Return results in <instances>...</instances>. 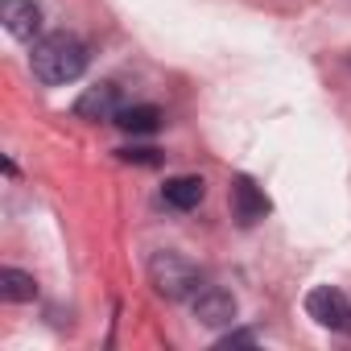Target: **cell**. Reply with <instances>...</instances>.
<instances>
[{
    "label": "cell",
    "mask_w": 351,
    "mask_h": 351,
    "mask_svg": "<svg viewBox=\"0 0 351 351\" xmlns=\"http://www.w3.org/2000/svg\"><path fill=\"white\" fill-rule=\"evenodd\" d=\"M203 199H207V182L199 173H178V178H169L161 186V203L173 207V211H195Z\"/></svg>",
    "instance_id": "cell-8"
},
{
    "label": "cell",
    "mask_w": 351,
    "mask_h": 351,
    "mask_svg": "<svg viewBox=\"0 0 351 351\" xmlns=\"http://www.w3.org/2000/svg\"><path fill=\"white\" fill-rule=\"evenodd\" d=\"M191 310H195V318H199L203 326H211V330L236 322V298H232L228 289H219V285H203V289L191 298Z\"/></svg>",
    "instance_id": "cell-5"
},
{
    "label": "cell",
    "mask_w": 351,
    "mask_h": 351,
    "mask_svg": "<svg viewBox=\"0 0 351 351\" xmlns=\"http://www.w3.org/2000/svg\"><path fill=\"white\" fill-rule=\"evenodd\" d=\"M0 21L17 42H34L42 29V9L34 0H0Z\"/></svg>",
    "instance_id": "cell-7"
},
{
    "label": "cell",
    "mask_w": 351,
    "mask_h": 351,
    "mask_svg": "<svg viewBox=\"0 0 351 351\" xmlns=\"http://www.w3.org/2000/svg\"><path fill=\"white\" fill-rule=\"evenodd\" d=\"M149 281L153 289L165 298V302H182V298H195L199 285H203V269L195 261H186L182 252H153L149 256Z\"/></svg>",
    "instance_id": "cell-2"
},
{
    "label": "cell",
    "mask_w": 351,
    "mask_h": 351,
    "mask_svg": "<svg viewBox=\"0 0 351 351\" xmlns=\"http://www.w3.org/2000/svg\"><path fill=\"white\" fill-rule=\"evenodd\" d=\"M116 112H120V87L116 83H95V87H87L79 99H75V116L79 120H116Z\"/></svg>",
    "instance_id": "cell-6"
},
{
    "label": "cell",
    "mask_w": 351,
    "mask_h": 351,
    "mask_svg": "<svg viewBox=\"0 0 351 351\" xmlns=\"http://www.w3.org/2000/svg\"><path fill=\"white\" fill-rule=\"evenodd\" d=\"M29 66L46 87H66L87 71V46L75 34H46L34 42Z\"/></svg>",
    "instance_id": "cell-1"
},
{
    "label": "cell",
    "mask_w": 351,
    "mask_h": 351,
    "mask_svg": "<svg viewBox=\"0 0 351 351\" xmlns=\"http://www.w3.org/2000/svg\"><path fill=\"white\" fill-rule=\"evenodd\" d=\"M0 298H5V302H34V298H38V281H34V273L0 269Z\"/></svg>",
    "instance_id": "cell-10"
},
{
    "label": "cell",
    "mask_w": 351,
    "mask_h": 351,
    "mask_svg": "<svg viewBox=\"0 0 351 351\" xmlns=\"http://www.w3.org/2000/svg\"><path fill=\"white\" fill-rule=\"evenodd\" d=\"M112 124H116L120 132H128V136H149V132L161 128V108H153V104H132V108H120Z\"/></svg>",
    "instance_id": "cell-9"
},
{
    "label": "cell",
    "mask_w": 351,
    "mask_h": 351,
    "mask_svg": "<svg viewBox=\"0 0 351 351\" xmlns=\"http://www.w3.org/2000/svg\"><path fill=\"white\" fill-rule=\"evenodd\" d=\"M306 314L326 330H351V298L330 285H318L306 293Z\"/></svg>",
    "instance_id": "cell-3"
},
{
    "label": "cell",
    "mask_w": 351,
    "mask_h": 351,
    "mask_svg": "<svg viewBox=\"0 0 351 351\" xmlns=\"http://www.w3.org/2000/svg\"><path fill=\"white\" fill-rule=\"evenodd\" d=\"M269 211H273L269 195L248 178V173H236V178H232V219H236L240 228H252V223H261Z\"/></svg>",
    "instance_id": "cell-4"
},
{
    "label": "cell",
    "mask_w": 351,
    "mask_h": 351,
    "mask_svg": "<svg viewBox=\"0 0 351 351\" xmlns=\"http://www.w3.org/2000/svg\"><path fill=\"white\" fill-rule=\"evenodd\" d=\"M120 161H136V165H161V149H149V145H128V149H116Z\"/></svg>",
    "instance_id": "cell-11"
},
{
    "label": "cell",
    "mask_w": 351,
    "mask_h": 351,
    "mask_svg": "<svg viewBox=\"0 0 351 351\" xmlns=\"http://www.w3.org/2000/svg\"><path fill=\"white\" fill-rule=\"evenodd\" d=\"M236 343H256V330H228L219 339V347H236Z\"/></svg>",
    "instance_id": "cell-12"
}]
</instances>
